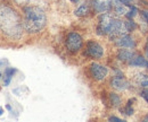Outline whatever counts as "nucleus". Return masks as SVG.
<instances>
[{
    "label": "nucleus",
    "mask_w": 148,
    "mask_h": 122,
    "mask_svg": "<svg viewBox=\"0 0 148 122\" xmlns=\"http://www.w3.org/2000/svg\"><path fill=\"white\" fill-rule=\"evenodd\" d=\"M23 24L18 14L6 5H0V30L8 37L18 40L23 33Z\"/></svg>",
    "instance_id": "nucleus-1"
},
{
    "label": "nucleus",
    "mask_w": 148,
    "mask_h": 122,
    "mask_svg": "<svg viewBox=\"0 0 148 122\" xmlns=\"http://www.w3.org/2000/svg\"><path fill=\"white\" fill-rule=\"evenodd\" d=\"M24 22L23 26L27 33H38L46 25V14L37 6H29L23 9Z\"/></svg>",
    "instance_id": "nucleus-2"
},
{
    "label": "nucleus",
    "mask_w": 148,
    "mask_h": 122,
    "mask_svg": "<svg viewBox=\"0 0 148 122\" xmlns=\"http://www.w3.org/2000/svg\"><path fill=\"white\" fill-rule=\"evenodd\" d=\"M128 32H129V30H128V26H127V22L114 18L111 28H110V32H108V35H110L111 40H115L121 35L127 34Z\"/></svg>",
    "instance_id": "nucleus-3"
},
{
    "label": "nucleus",
    "mask_w": 148,
    "mask_h": 122,
    "mask_svg": "<svg viewBox=\"0 0 148 122\" xmlns=\"http://www.w3.org/2000/svg\"><path fill=\"white\" fill-rule=\"evenodd\" d=\"M65 44H66V48H67V50H69L70 52L75 53L82 48L83 40H82L81 35L79 34V33H76V32H71L70 34L67 35V37H66Z\"/></svg>",
    "instance_id": "nucleus-4"
},
{
    "label": "nucleus",
    "mask_w": 148,
    "mask_h": 122,
    "mask_svg": "<svg viewBox=\"0 0 148 122\" xmlns=\"http://www.w3.org/2000/svg\"><path fill=\"white\" fill-rule=\"evenodd\" d=\"M114 20V17L110 14H101L98 19V25H97V34L98 35H106L108 34L110 28L112 26V23Z\"/></svg>",
    "instance_id": "nucleus-5"
},
{
    "label": "nucleus",
    "mask_w": 148,
    "mask_h": 122,
    "mask_svg": "<svg viewBox=\"0 0 148 122\" xmlns=\"http://www.w3.org/2000/svg\"><path fill=\"white\" fill-rule=\"evenodd\" d=\"M84 54L92 59H100L104 54V49L99 43H97L95 41H89L87 43Z\"/></svg>",
    "instance_id": "nucleus-6"
},
{
    "label": "nucleus",
    "mask_w": 148,
    "mask_h": 122,
    "mask_svg": "<svg viewBox=\"0 0 148 122\" xmlns=\"http://www.w3.org/2000/svg\"><path fill=\"white\" fill-rule=\"evenodd\" d=\"M107 68L103 65H99L97 62H92L90 65V75L95 80H103L107 76Z\"/></svg>",
    "instance_id": "nucleus-7"
},
{
    "label": "nucleus",
    "mask_w": 148,
    "mask_h": 122,
    "mask_svg": "<svg viewBox=\"0 0 148 122\" xmlns=\"http://www.w3.org/2000/svg\"><path fill=\"white\" fill-rule=\"evenodd\" d=\"M91 5L96 13H106L112 8L113 1L112 0H92Z\"/></svg>",
    "instance_id": "nucleus-8"
},
{
    "label": "nucleus",
    "mask_w": 148,
    "mask_h": 122,
    "mask_svg": "<svg viewBox=\"0 0 148 122\" xmlns=\"http://www.w3.org/2000/svg\"><path fill=\"white\" fill-rule=\"evenodd\" d=\"M111 86L116 90H125L129 88V83L123 76H114L111 79Z\"/></svg>",
    "instance_id": "nucleus-9"
},
{
    "label": "nucleus",
    "mask_w": 148,
    "mask_h": 122,
    "mask_svg": "<svg viewBox=\"0 0 148 122\" xmlns=\"http://www.w3.org/2000/svg\"><path fill=\"white\" fill-rule=\"evenodd\" d=\"M115 41V44L119 47V48H133L136 45L133 38L128 34H124V35H121L119 36L117 38L114 40Z\"/></svg>",
    "instance_id": "nucleus-10"
},
{
    "label": "nucleus",
    "mask_w": 148,
    "mask_h": 122,
    "mask_svg": "<svg viewBox=\"0 0 148 122\" xmlns=\"http://www.w3.org/2000/svg\"><path fill=\"white\" fill-rule=\"evenodd\" d=\"M134 55H136V54L132 52V51H130V50H124V48H123L122 50H120V51L117 52V59H119L120 61H122V62H130Z\"/></svg>",
    "instance_id": "nucleus-11"
},
{
    "label": "nucleus",
    "mask_w": 148,
    "mask_h": 122,
    "mask_svg": "<svg viewBox=\"0 0 148 122\" xmlns=\"http://www.w3.org/2000/svg\"><path fill=\"white\" fill-rule=\"evenodd\" d=\"M130 66L133 67H146L148 68V60L145 59L143 55H134L132 58V60L129 62Z\"/></svg>",
    "instance_id": "nucleus-12"
},
{
    "label": "nucleus",
    "mask_w": 148,
    "mask_h": 122,
    "mask_svg": "<svg viewBox=\"0 0 148 122\" xmlns=\"http://www.w3.org/2000/svg\"><path fill=\"white\" fill-rule=\"evenodd\" d=\"M134 80L139 86L144 88L148 87V75H146V73H141V72L136 73L134 75Z\"/></svg>",
    "instance_id": "nucleus-13"
},
{
    "label": "nucleus",
    "mask_w": 148,
    "mask_h": 122,
    "mask_svg": "<svg viewBox=\"0 0 148 122\" xmlns=\"http://www.w3.org/2000/svg\"><path fill=\"white\" fill-rule=\"evenodd\" d=\"M89 13H90V7H89V5H87V3H82V5L74 11L75 16H77V17L87 16Z\"/></svg>",
    "instance_id": "nucleus-14"
},
{
    "label": "nucleus",
    "mask_w": 148,
    "mask_h": 122,
    "mask_svg": "<svg viewBox=\"0 0 148 122\" xmlns=\"http://www.w3.org/2000/svg\"><path fill=\"white\" fill-rule=\"evenodd\" d=\"M110 102H111V104L113 106L117 107V106H120V104H121V98H120V96L117 94L112 93V94H110Z\"/></svg>",
    "instance_id": "nucleus-15"
},
{
    "label": "nucleus",
    "mask_w": 148,
    "mask_h": 122,
    "mask_svg": "<svg viewBox=\"0 0 148 122\" xmlns=\"http://www.w3.org/2000/svg\"><path fill=\"white\" fill-rule=\"evenodd\" d=\"M132 102H133V100H130L129 102H128V104H127V106L121 110V111L123 112V114H127V115H132V114H133L134 110H133V107L131 106V103H132Z\"/></svg>",
    "instance_id": "nucleus-16"
},
{
    "label": "nucleus",
    "mask_w": 148,
    "mask_h": 122,
    "mask_svg": "<svg viewBox=\"0 0 148 122\" xmlns=\"http://www.w3.org/2000/svg\"><path fill=\"white\" fill-rule=\"evenodd\" d=\"M137 13H138L137 8H136L134 6H132V5H131V6L129 7V11H128V14H127L125 16L129 18V19H131V18H133L136 15H137Z\"/></svg>",
    "instance_id": "nucleus-17"
},
{
    "label": "nucleus",
    "mask_w": 148,
    "mask_h": 122,
    "mask_svg": "<svg viewBox=\"0 0 148 122\" xmlns=\"http://www.w3.org/2000/svg\"><path fill=\"white\" fill-rule=\"evenodd\" d=\"M10 80H12V76L3 75V86H8L10 84Z\"/></svg>",
    "instance_id": "nucleus-18"
},
{
    "label": "nucleus",
    "mask_w": 148,
    "mask_h": 122,
    "mask_svg": "<svg viewBox=\"0 0 148 122\" xmlns=\"http://www.w3.org/2000/svg\"><path fill=\"white\" fill-rule=\"evenodd\" d=\"M140 95H141V97H143V98H145V100H146V101L148 102V87L144 88V89L141 90Z\"/></svg>",
    "instance_id": "nucleus-19"
},
{
    "label": "nucleus",
    "mask_w": 148,
    "mask_h": 122,
    "mask_svg": "<svg viewBox=\"0 0 148 122\" xmlns=\"http://www.w3.org/2000/svg\"><path fill=\"white\" fill-rule=\"evenodd\" d=\"M16 71H17V70L15 69V68H6V70H5V75H9V76L13 77V75H14Z\"/></svg>",
    "instance_id": "nucleus-20"
},
{
    "label": "nucleus",
    "mask_w": 148,
    "mask_h": 122,
    "mask_svg": "<svg viewBox=\"0 0 148 122\" xmlns=\"http://www.w3.org/2000/svg\"><path fill=\"white\" fill-rule=\"evenodd\" d=\"M127 26H128V30L130 31H132V30H134L136 28V24L133 23V22H131V20H129V22H127Z\"/></svg>",
    "instance_id": "nucleus-21"
},
{
    "label": "nucleus",
    "mask_w": 148,
    "mask_h": 122,
    "mask_svg": "<svg viewBox=\"0 0 148 122\" xmlns=\"http://www.w3.org/2000/svg\"><path fill=\"white\" fill-rule=\"evenodd\" d=\"M120 2H122L123 5H127V6H131L132 3V0H119Z\"/></svg>",
    "instance_id": "nucleus-22"
},
{
    "label": "nucleus",
    "mask_w": 148,
    "mask_h": 122,
    "mask_svg": "<svg viewBox=\"0 0 148 122\" xmlns=\"http://www.w3.org/2000/svg\"><path fill=\"white\" fill-rule=\"evenodd\" d=\"M143 17L145 18L146 23L148 24V11H146V10H143Z\"/></svg>",
    "instance_id": "nucleus-23"
},
{
    "label": "nucleus",
    "mask_w": 148,
    "mask_h": 122,
    "mask_svg": "<svg viewBox=\"0 0 148 122\" xmlns=\"http://www.w3.org/2000/svg\"><path fill=\"white\" fill-rule=\"evenodd\" d=\"M108 120H110V121H119V122L122 121V119H120V118H117V117H111Z\"/></svg>",
    "instance_id": "nucleus-24"
},
{
    "label": "nucleus",
    "mask_w": 148,
    "mask_h": 122,
    "mask_svg": "<svg viewBox=\"0 0 148 122\" xmlns=\"http://www.w3.org/2000/svg\"><path fill=\"white\" fill-rule=\"evenodd\" d=\"M145 54H146V58H147L148 60V42L147 44H146V47H145Z\"/></svg>",
    "instance_id": "nucleus-25"
},
{
    "label": "nucleus",
    "mask_w": 148,
    "mask_h": 122,
    "mask_svg": "<svg viewBox=\"0 0 148 122\" xmlns=\"http://www.w3.org/2000/svg\"><path fill=\"white\" fill-rule=\"evenodd\" d=\"M18 3H25V2H27L29 0H16Z\"/></svg>",
    "instance_id": "nucleus-26"
},
{
    "label": "nucleus",
    "mask_w": 148,
    "mask_h": 122,
    "mask_svg": "<svg viewBox=\"0 0 148 122\" xmlns=\"http://www.w3.org/2000/svg\"><path fill=\"white\" fill-rule=\"evenodd\" d=\"M2 114H3V109L0 107V115H2Z\"/></svg>",
    "instance_id": "nucleus-27"
},
{
    "label": "nucleus",
    "mask_w": 148,
    "mask_h": 122,
    "mask_svg": "<svg viewBox=\"0 0 148 122\" xmlns=\"http://www.w3.org/2000/svg\"><path fill=\"white\" fill-rule=\"evenodd\" d=\"M6 109H7V110H12V106H10V105H6Z\"/></svg>",
    "instance_id": "nucleus-28"
},
{
    "label": "nucleus",
    "mask_w": 148,
    "mask_h": 122,
    "mask_svg": "<svg viewBox=\"0 0 148 122\" xmlns=\"http://www.w3.org/2000/svg\"><path fill=\"white\" fill-rule=\"evenodd\" d=\"M144 120H145V121H148V115L146 117V118H145V119H144Z\"/></svg>",
    "instance_id": "nucleus-29"
},
{
    "label": "nucleus",
    "mask_w": 148,
    "mask_h": 122,
    "mask_svg": "<svg viewBox=\"0 0 148 122\" xmlns=\"http://www.w3.org/2000/svg\"><path fill=\"white\" fill-rule=\"evenodd\" d=\"M0 77H1V73H0Z\"/></svg>",
    "instance_id": "nucleus-30"
},
{
    "label": "nucleus",
    "mask_w": 148,
    "mask_h": 122,
    "mask_svg": "<svg viewBox=\"0 0 148 122\" xmlns=\"http://www.w3.org/2000/svg\"><path fill=\"white\" fill-rule=\"evenodd\" d=\"M72 1H75V0H72Z\"/></svg>",
    "instance_id": "nucleus-31"
}]
</instances>
